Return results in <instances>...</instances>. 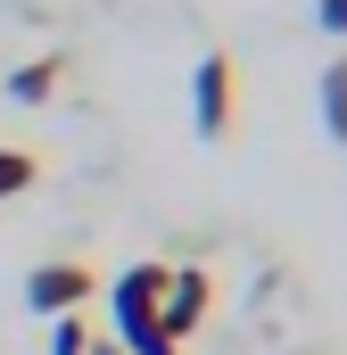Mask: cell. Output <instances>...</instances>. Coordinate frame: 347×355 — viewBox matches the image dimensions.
<instances>
[{
    "instance_id": "4",
    "label": "cell",
    "mask_w": 347,
    "mask_h": 355,
    "mask_svg": "<svg viewBox=\"0 0 347 355\" xmlns=\"http://www.w3.org/2000/svg\"><path fill=\"white\" fill-rule=\"evenodd\" d=\"M91 289H99L91 265H33L25 272V306H33V314H75Z\"/></svg>"
},
{
    "instance_id": "5",
    "label": "cell",
    "mask_w": 347,
    "mask_h": 355,
    "mask_svg": "<svg viewBox=\"0 0 347 355\" xmlns=\"http://www.w3.org/2000/svg\"><path fill=\"white\" fill-rule=\"evenodd\" d=\"M58 83H67V58L50 50V58H25V67L8 75V99H17V107H42V99H50Z\"/></svg>"
},
{
    "instance_id": "8",
    "label": "cell",
    "mask_w": 347,
    "mask_h": 355,
    "mask_svg": "<svg viewBox=\"0 0 347 355\" xmlns=\"http://www.w3.org/2000/svg\"><path fill=\"white\" fill-rule=\"evenodd\" d=\"M83 347H91L83 314H58V331H50V355H83Z\"/></svg>"
},
{
    "instance_id": "10",
    "label": "cell",
    "mask_w": 347,
    "mask_h": 355,
    "mask_svg": "<svg viewBox=\"0 0 347 355\" xmlns=\"http://www.w3.org/2000/svg\"><path fill=\"white\" fill-rule=\"evenodd\" d=\"M83 355H124V347H116V339H91V347H83Z\"/></svg>"
},
{
    "instance_id": "9",
    "label": "cell",
    "mask_w": 347,
    "mask_h": 355,
    "mask_svg": "<svg viewBox=\"0 0 347 355\" xmlns=\"http://www.w3.org/2000/svg\"><path fill=\"white\" fill-rule=\"evenodd\" d=\"M314 25H323V33H339V42H347V0H314Z\"/></svg>"
},
{
    "instance_id": "6",
    "label": "cell",
    "mask_w": 347,
    "mask_h": 355,
    "mask_svg": "<svg viewBox=\"0 0 347 355\" xmlns=\"http://www.w3.org/2000/svg\"><path fill=\"white\" fill-rule=\"evenodd\" d=\"M323 132H331V141L347 149V50L331 58V67H323Z\"/></svg>"
},
{
    "instance_id": "2",
    "label": "cell",
    "mask_w": 347,
    "mask_h": 355,
    "mask_svg": "<svg viewBox=\"0 0 347 355\" xmlns=\"http://www.w3.org/2000/svg\"><path fill=\"white\" fill-rule=\"evenodd\" d=\"M232 116H240V75H232L223 50H207V58L190 67V124H198V141H223Z\"/></svg>"
},
{
    "instance_id": "3",
    "label": "cell",
    "mask_w": 347,
    "mask_h": 355,
    "mask_svg": "<svg viewBox=\"0 0 347 355\" xmlns=\"http://www.w3.org/2000/svg\"><path fill=\"white\" fill-rule=\"evenodd\" d=\"M207 306H215V281H207L198 265H174V272H166V306H158V322L190 347V331L207 322Z\"/></svg>"
},
{
    "instance_id": "1",
    "label": "cell",
    "mask_w": 347,
    "mask_h": 355,
    "mask_svg": "<svg viewBox=\"0 0 347 355\" xmlns=\"http://www.w3.org/2000/svg\"><path fill=\"white\" fill-rule=\"evenodd\" d=\"M166 272L174 265H124V272H116V347H124V355H182V339L158 322Z\"/></svg>"
},
{
    "instance_id": "7",
    "label": "cell",
    "mask_w": 347,
    "mask_h": 355,
    "mask_svg": "<svg viewBox=\"0 0 347 355\" xmlns=\"http://www.w3.org/2000/svg\"><path fill=\"white\" fill-rule=\"evenodd\" d=\"M33 182H42V157H33V149H0V207H8L17 190H33Z\"/></svg>"
}]
</instances>
